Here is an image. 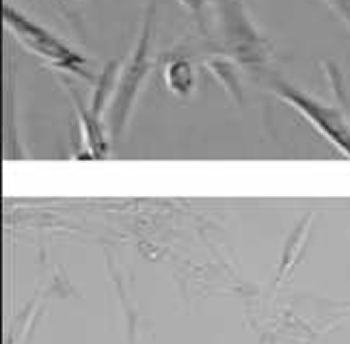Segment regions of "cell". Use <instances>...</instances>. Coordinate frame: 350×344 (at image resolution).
I'll use <instances>...</instances> for the list:
<instances>
[{
  "instance_id": "1",
  "label": "cell",
  "mask_w": 350,
  "mask_h": 344,
  "mask_svg": "<svg viewBox=\"0 0 350 344\" xmlns=\"http://www.w3.org/2000/svg\"><path fill=\"white\" fill-rule=\"evenodd\" d=\"M156 31V0H150L143 9L141 26L134 46L126 61L117 65L109 104H106V126H109L111 137L117 139L126 130L130 115L134 111L141 96V89L152 72V44Z\"/></svg>"
},
{
  "instance_id": "2",
  "label": "cell",
  "mask_w": 350,
  "mask_h": 344,
  "mask_svg": "<svg viewBox=\"0 0 350 344\" xmlns=\"http://www.w3.org/2000/svg\"><path fill=\"white\" fill-rule=\"evenodd\" d=\"M214 39L221 46V55L232 59L253 74L266 76L271 63V44L253 24L242 0H214L210 7Z\"/></svg>"
},
{
  "instance_id": "3",
  "label": "cell",
  "mask_w": 350,
  "mask_h": 344,
  "mask_svg": "<svg viewBox=\"0 0 350 344\" xmlns=\"http://www.w3.org/2000/svg\"><path fill=\"white\" fill-rule=\"evenodd\" d=\"M3 20L9 33L16 37V42L29 52H33L37 59H42L46 65H50L52 70L72 74L91 85L98 83L100 74H93L89 70V59L83 52L72 48L63 37H59L55 31H50L42 22L33 20L31 16H26L24 11L16 9L13 5H5Z\"/></svg>"
},
{
  "instance_id": "4",
  "label": "cell",
  "mask_w": 350,
  "mask_h": 344,
  "mask_svg": "<svg viewBox=\"0 0 350 344\" xmlns=\"http://www.w3.org/2000/svg\"><path fill=\"white\" fill-rule=\"evenodd\" d=\"M264 85L271 89L273 96L286 102L296 113H301L331 145H335L344 156L350 158V122L338 104H327L309 96L303 89L294 87L286 78L275 76L273 72L264 76Z\"/></svg>"
},
{
  "instance_id": "5",
  "label": "cell",
  "mask_w": 350,
  "mask_h": 344,
  "mask_svg": "<svg viewBox=\"0 0 350 344\" xmlns=\"http://www.w3.org/2000/svg\"><path fill=\"white\" fill-rule=\"evenodd\" d=\"M67 96L74 107V113L78 117V130H80V145H83V154L87 158H102L109 154V126H106V117L96 107H85L80 96L72 85H65Z\"/></svg>"
},
{
  "instance_id": "6",
  "label": "cell",
  "mask_w": 350,
  "mask_h": 344,
  "mask_svg": "<svg viewBox=\"0 0 350 344\" xmlns=\"http://www.w3.org/2000/svg\"><path fill=\"white\" fill-rule=\"evenodd\" d=\"M163 81L175 98H191L197 87V70L191 57L167 55L163 63Z\"/></svg>"
},
{
  "instance_id": "7",
  "label": "cell",
  "mask_w": 350,
  "mask_h": 344,
  "mask_svg": "<svg viewBox=\"0 0 350 344\" xmlns=\"http://www.w3.org/2000/svg\"><path fill=\"white\" fill-rule=\"evenodd\" d=\"M234 65L236 63L232 59H227L225 55H210L206 59L208 72L225 87L227 94L240 102L242 100V87H240V81H238V74L234 70Z\"/></svg>"
},
{
  "instance_id": "8",
  "label": "cell",
  "mask_w": 350,
  "mask_h": 344,
  "mask_svg": "<svg viewBox=\"0 0 350 344\" xmlns=\"http://www.w3.org/2000/svg\"><path fill=\"white\" fill-rule=\"evenodd\" d=\"M175 3H180L191 16L197 20L199 24V31L204 33L206 31V24H208V11L212 7L214 0H175Z\"/></svg>"
},
{
  "instance_id": "9",
  "label": "cell",
  "mask_w": 350,
  "mask_h": 344,
  "mask_svg": "<svg viewBox=\"0 0 350 344\" xmlns=\"http://www.w3.org/2000/svg\"><path fill=\"white\" fill-rule=\"evenodd\" d=\"M329 5L338 11V16L346 22V26L350 29V0H329Z\"/></svg>"
}]
</instances>
